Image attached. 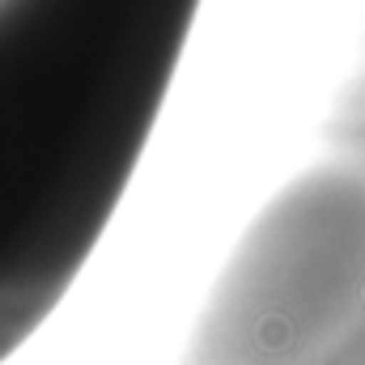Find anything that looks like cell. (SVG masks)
Returning <instances> with one entry per match:
<instances>
[{"label":"cell","instance_id":"obj_1","mask_svg":"<svg viewBox=\"0 0 365 365\" xmlns=\"http://www.w3.org/2000/svg\"><path fill=\"white\" fill-rule=\"evenodd\" d=\"M200 0H0V361L90 264Z\"/></svg>","mask_w":365,"mask_h":365}]
</instances>
